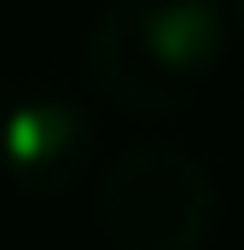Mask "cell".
I'll list each match as a JSON object with an SVG mask.
<instances>
[{
  "label": "cell",
  "mask_w": 244,
  "mask_h": 250,
  "mask_svg": "<svg viewBox=\"0 0 244 250\" xmlns=\"http://www.w3.org/2000/svg\"><path fill=\"white\" fill-rule=\"evenodd\" d=\"M93 215L111 250H203L215 233V181L181 146H134L105 169Z\"/></svg>",
  "instance_id": "2"
},
{
  "label": "cell",
  "mask_w": 244,
  "mask_h": 250,
  "mask_svg": "<svg viewBox=\"0 0 244 250\" xmlns=\"http://www.w3.org/2000/svg\"><path fill=\"white\" fill-rule=\"evenodd\" d=\"M221 0H105L87 35L93 87L134 117H169L198 99L203 82L221 70Z\"/></svg>",
  "instance_id": "1"
},
{
  "label": "cell",
  "mask_w": 244,
  "mask_h": 250,
  "mask_svg": "<svg viewBox=\"0 0 244 250\" xmlns=\"http://www.w3.org/2000/svg\"><path fill=\"white\" fill-rule=\"evenodd\" d=\"M233 23H239V35H244V0H233Z\"/></svg>",
  "instance_id": "4"
},
{
  "label": "cell",
  "mask_w": 244,
  "mask_h": 250,
  "mask_svg": "<svg viewBox=\"0 0 244 250\" xmlns=\"http://www.w3.org/2000/svg\"><path fill=\"white\" fill-rule=\"evenodd\" d=\"M93 163V123L70 99H23L0 117V175L29 198H59Z\"/></svg>",
  "instance_id": "3"
}]
</instances>
